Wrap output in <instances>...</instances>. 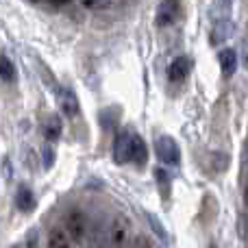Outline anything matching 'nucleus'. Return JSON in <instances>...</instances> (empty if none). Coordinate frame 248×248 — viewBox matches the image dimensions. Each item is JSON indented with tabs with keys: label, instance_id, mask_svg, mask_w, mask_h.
Segmentation results:
<instances>
[{
	"label": "nucleus",
	"instance_id": "nucleus-1",
	"mask_svg": "<svg viewBox=\"0 0 248 248\" xmlns=\"http://www.w3.org/2000/svg\"><path fill=\"white\" fill-rule=\"evenodd\" d=\"M133 227L126 216H113L107 229V248H131Z\"/></svg>",
	"mask_w": 248,
	"mask_h": 248
},
{
	"label": "nucleus",
	"instance_id": "nucleus-2",
	"mask_svg": "<svg viewBox=\"0 0 248 248\" xmlns=\"http://www.w3.org/2000/svg\"><path fill=\"white\" fill-rule=\"evenodd\" d=\"M87 231H90L87 216L83 214V211H70L68 218H65V233H68L70 242L83 244V242L87 240Z\"/></svg>",
	"mask_w": 248,
	"mask_h": 248
},
{
	"label": "nucleus",
	"instance_id": "nucleus-3",
	"mask_svg": "<svg viewBox=\"0 0 248 248\" xmlns=\"http://www.w3.org/2000/svg\"><path fill=\"white\" fill-rule=\"evenodd\" d=\"M155 148H157L159 159H161L166 166H179L181 150H179V146H176V141L172 140V137H159L157 144H155Z\"/></svg>",
	"mask_w": 248,
	"mask_h": 248
},
{
	"label": "nucleus",
	"instance_id": "nucleus-4",
	"mask_svg": "<svg viewBox=\"0 0 248 248\" xmlns=\"http://www.w3.org/2000/svg\"><path fill=\"white\" fill-rule=\"evenodd\" d=\"M181 17V2L179 0H163L157 9V24L172 26Z\"/></svg>",
	"mask_w": 248,
	"mask_h": 248
},
{
	"label": "nucleus",
	"instance_id": "nucleus-5",
	"mask_svg": "<svg viewBox=\"0 0 248 248\" xmlns=\"http://www.w3.org/2000/svg\"><path fill=\"white\" fill-rule=\"evenodd\" d=\"M59 109L65 118H77L78 116V100H77V94L68 87L59 92Z\"/></svg>",
	"mask_w": 248,
	"mask_h": 248
},
{
	"label": "nucleus",
	"instance_id": "nucleus-6",
	"mask_svg": "<svg viewBox=\"0 0 248 248\" xmlns=\"http://www.w3.org/2000/svg\"><path fill=\"white\" fill-rule=\"evenodd\" d=\"M131 137L133 133L131 131H122L120 135L116 137L113 141V159L118 163H126L128 161V150H131Z\"/></svg>",
	"mask_w": 248,
	"mask_h": 248
},
{
	"label": "nucleus",
	"instance_id": "nucleus-7",
	"mask_svg": "<svg viewBox=\"0 0 248 248\" xmlns=\"http://www.w3.org/2000/svg\"><path fill=\"white\" fill-rule=\"evenodd\" d=\"M146 157H148V148H146L144 140H141L137 133H133V137H131V150H128V161L137 163V166H144Z\"/></svg>",
	"mask_w": 248,
	"mask_h": 248
},
{
	"label": "nucleus",
	"instance_id": "nucleus-8",
	"mask_svg": "<svg viewBox=\"0 0 248 248\" xmlns=\"http://www.w3.org/2000/svg\"><path fill=\"white\" fill-rule=\"evenodd\" d=\"M187 74H189V59L187 57H176V59L170 63V68H168V78H170L172 83L185 81Z\"/></svg>",
	"mask_w": 248,
	"mask_h": 248
},
{
	"label": "nucleus",
	"instance_id": "nucleus-9",
	"mask_svg": "<svg viewBox=\"0 0 248 248\" xmlns=\"http://www.w3.org/2000/svg\"><path fill=\"white\" fill-rule=\"evenodd\" d=\"M107 224L100 222V220H96L94 227L87 231V235H90L92 240V248H107Z\"/></svg>",
	"mask_w": 248,
	"mask_h": 248
},
{
	"label": "nucleus",
	"instance_id": "nucleus-10",
	"mask_svg": "<svg viewBox=\"0 0 248 248\" xmlns=\"http://www.w3.org/2000/svg\"><path fill=\"white\" fill-rule=\"evenodd\" d=\"M237 68V55L235 50H231V48H224V50H220V70L224 72V77H231L233 72H235Z\"/></svg>",
	"mask_w": 248,
	"mask_h": 248
},
{
	"label": "nucleus",
	"instance_id": "nucleus-11",
	"mask_svg": "<svg viewBox=\"0 0 248 248\" xmlns=\"http://www.w3.org/2000/svg\"><path fill=\"white\" fill-rule=\"evenodd\" d=\"M48 248H72V242H70L68 233H65L63 229L55 227L48 233Z\"/></svg>",
	"mask_w": 248,
	"mask_h": 248
},
{
	"label": "nucleus",
	"instance_id": "nucleus-12",
	"mask_svg": "<svg viewBox=\"0 0 248 248\" xmlns=\"http://www.w3.org/2000/svg\"><path fill=\"white\" fill-rule=\"evenodd\" d=\"M16 202H17V209L20 211H33L35 207V196L26 185H20L17 187V194H16Z\"/></svg>",
	"mask_w": 248,
	"mask_h": 248
},
{
	"label": "nucleus",
	"instance_id": "nucleus-13",
	"mask_svg": "<svg viewBox=\"0 0 248 248\" xmlns=\"http://www.w3.org/2000/svg\"><path fill=\"white\" fill-rule=\"evenodd\" d=\"M233 9V0H214V7H211V16H214L216 22L229 20Z\"/></svg>",
	"mask_w": 248,
	"mask_h": 248
},
{
	"label": "nucleus",
	"instance_id": "nucleus-14",
	"mask_svg": "<svg viewBox=\"0 0 248 248\" xmlns=\"http://www.w3.org/2000/svg\"><path fill=\"white\" fill-rule=\"evenodd\" d=\"M44 135H46L48 141L59 140V135H61V120L57 116H48L46 120H44Z\"/></svg>",
	"mask_w": 248,
	"mask_h": 248
},
{
	"label": "nucleus",
	"instance_id": "nucleus-15",
	"mask_svg": "<svg viewBox=\"0 0 248 248\" xmlns=\"http://www.w3.org/2000/svg\"><path fill=\"white\" fill-rule=\"evenodd\" d=\"M16 77H17V72H16V65L11 63V59L4 57V55H0V78L7 81V83H13Z\"/></svg>",
	"mask_w": 248,
	"mask_h": 248
},
{
	"label": "nucleus",
	"instance_id": "nucleus-16",
	"mask_svg": "<svg viewBox=\"0 0 248 248\" xmlns=\"http://www.w3.org/2000/svg\"><path fill=\"white\" fill-rule=\"evenodd\" d=\"M233 35V24L229 20L222 22H216V29H214V42H227L229 37Z\"/></svg>",
	"mask_w": 248,
	"mask_h": 248
},
{
	"label": "nucleus",
	"instance_id": "nucleus-17",
	"mask_svg": "<svg viewBox=\"0 0 248 248\" xmlns=\"http://www.w3.org/2000/svg\"><path fill=\"white\" fill-rule=\"evenodd\" d=\"M118 0H81V4L90 11H103V9H109L113 7Z\"/></svg>",
	"mask_w": 248,
	"mask_h": 248
},
{
	"label": "nucleus",
	"instance_id": "nucleus-18",
	"mask_svg": "<svg viewBox=\"0 0 248 248\" xmlns=\"http://www.w3.org/2000/svg\"><path fill=\"white\" fill-rule=\"evenodd\" d=\"M148 222H150V227L155 229V233L159 235V240L161 242H168V235H166V231L161 229V224H159V220L155 218V216H148Z\"/></svg>",
	"mask_w": 248,
	"mask_h": 248
},
{
	"label": "nucleus",
	"instance_id": "nucleus-19",
	"mask_svg": "<svg viewBox=\"0 0 248 248\" xmlns=\"http://www.w3.org/2000/svg\"><path fill=\"white\" fill-rule=\"evenodd\" d=\"M42 157H44V166L46 168H50L52 163H55V150H52V146H46V148H44Z\"/></svg>",
	"mask_w": 248,
	"mask_h": 248
},
{
	"label": "nucleus",
	"instance_id": "nucleus-20",
	"mask_svg": "<svg viewBox=\"0 0 248 248\" xmlns=\"http://www.w3.org/2000/svg\"><path fill=\"white\" fill-rule=\"evenodd\" d=\"M131 248H153V244H150V240L146 235H137Z\"/></svg>",
	"mask_w": 248,
	"mask_h": 248
},
{
	"label": "nucleus",
	"instance_id": "nucleus-21",
	"mask_svg": "<svg viewBox=\"0 0 248 248\" xmlns=\"http://www.w3.org/2000/svg\"><path fill=\"white\" fill-rule=\"evenodd\" d=\"M244 65H246V70H248V33H246V37H244Z\"/></svg>",
	"mask_w": 248,
	"mask_h": 248
},
{
	"label": "nucleus",
	"instance_id": "nucleus-22",
	"mask_svg": "<svg viewBox=\"0 0 248 248\" xmlns=\"http://www.w3.org/2000/svg\"><path fill=\"white\" fill-rule=\"evenodd\" d=\"M11 248H22V246H20V244H16V246H11Z\"/></svg>",
	"mask_w": 248,
	"mask_h": 248
},
{
	"label": "nucleus",
	"instance_id": "nucleus-23",
	"mask_svg": "<svg viewBox=\"0 0 248 248\" xmlns=\"http://www.w3.org/2000/svg\"><path fill=\"white\" fill-rule=\"evenodd\" d=\"M246 202H248V187H246Z\"/></svg>",
	"mask_w": 248,
	"mask_h": 248
}]
</instances>
